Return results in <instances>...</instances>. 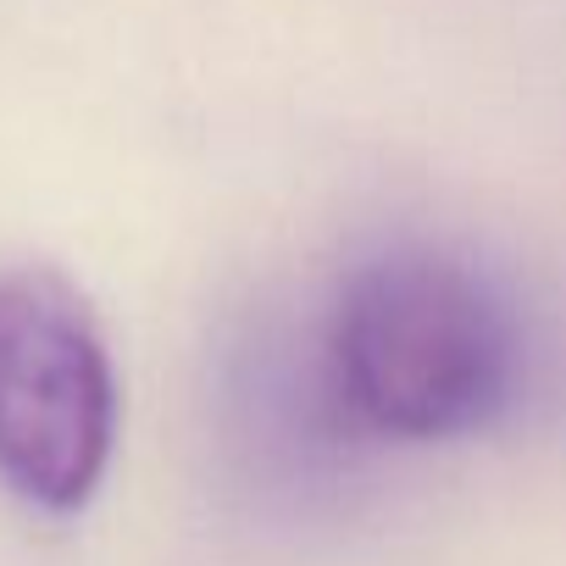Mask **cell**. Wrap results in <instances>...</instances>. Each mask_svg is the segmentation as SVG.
Wrapping results in <instances>:
<instances>
[{
    "mask_svg": "<svg viewBox=\"0 0 566 566\" xmlns=\"http://www.w3.org/2000/svg\"><path fill=\"white\" fill-rule=\"evenodd\" d=\"M117 444V373L90 301L56 266H0V483L78 511Z\"/></svg>",
    "mask_w": 566,
    "mask_h": 566,
    "instance_id": "obj_2",
    "label": "cell"
},
{
    "mask_svg": "<svg viewBox=\"0 0 566 566\" xmlns=\"http://www.w3.org/2000/svg\"><path fill=\"white\" fill-rule=\"evenodd\" d=\"M323 356L339 411L400 444L483 433L522 373L505 295L472 261L433 244H395L350 266Z\"/></svg>",
    "mask_w": 566,
    "mask_h": 566,
    "instance_id": "obj_1",
    "label": "cell"
}]
</instances>
